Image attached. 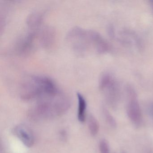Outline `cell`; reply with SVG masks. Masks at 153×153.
I'll return each instance as SVG.
<instances>
[{
    "instance_id": "obj_1",
    "label": "cell",
    "mask_w": 153,
    "mask_h": 153,
    "mask_svg": "<svg viewBox=\"0 0 153 153\" xmlns=\"http://www.w3.org/2000/svg\"><path fill=\"white\" fill-rule=\"evenodd\" d=\"M66 40L72 50L81 55L91 51L103 53L109 49L108 45L98 33L80 27L71 28L67 33Z\"/></svg>"
},
{
    "instance_id": "obj_2",
    "label": "cell",
    "mask_w": 153,
    "mask_h": 153,
    "mask_svg": "<svg viewBox=\"0 0 153 153\" xmlns=\"http://www.w3.org/2000/svg\"><path fill=\"white\" fill-rule=\"evenodd\" d=\"M71 105L69 97L59 91L54 95L39 99L35 106L29 111L28 115L34 120L52 119L64 114Z\"/></svg>"
},
{
    "instance_id": "obj_3",
    "label": "cell",
    "mask_w": 153,
    "mask_h": 153,
    "mask_svg": "<svg viewBox=\"0 0 153 153\" xmlns=\"http://www.w3.org/2000/svg\"><path fill=\"white\" fill-rule=\"evenodd\" d=\"M21 99L29 101L42 99L58 94L59 91L53 80L48 77L33 75L23 80L19 86Z\"/></svg>"
},
{
    "instance_id": "obj_4",
    "label": "cell",
    "mask_w": 153,
    "mask_h": 153,
    "mask_svg": "<svg viewBox=\"0 0 153 153\" xmlns=\"http://www.w3.org/2000/svg\"><path fill=\"white\" fill-rule=\"evenodd\" d=\"M34 29L22 36L16 43L15 50L21 55H26L34 51L37 44L42 45L41 31Z\"/></svg>"
},
{
    "instance_id": "obj_5",
    "label": "cell",
    "mask_w": 153,
    "mask_h": 153,
    "mask_svg": "<svg viewBox=\"0 0 153 153\" xmlns=\"http://www.w3.org/2000/svg\"><path fill=\"white\" fill-rule=\"evenodd\" d=\"M129 101L127 105V114L131 122L136 127L141 125L142 115L141 109L137 100V96L134 90L128 89Z\"/></svg>"
},
{
    "instance_id": "obj_6",
    "label": "cell",
    "mask_w": 153,
    "mask_h": 153,
    "mask_svg": "<svg viewBox=\"0 0 153 153\" xmlns=\"http://www.w3.org/2000/svg\"><path fill=\"white\" fill-rule=\"evenodd\" d=\"M12 132L27 147H32L34 144V135L32 130L26 125H16L13 128Z\"/></svg>"
},
{
    "instance_id": "obj_7",
    "label": "cell",
    "mask_w": 153,
    "mask_h": 153,
    "mask_svg": "<svg viewBox=\"0 0 153 153\" xmlns=\"http://www.w3.org/2000/svg\"><path fill=\"white\" fill-rule=\"evenodd\" d=\"M44 11L36 10L29 14L27 19V24L33 30L38 29L41 27L44 18Z\"/></svg>"
},
{
    "instance_id": "obj_8",
    "label": "cell",
    "mask_w": 153,
    "mask_h": 153,
    "mask_svg": "<svg viewBox=\"0 0 153 153\" xmlns=\"http://www.w3.org/2000/svg\"><path fill=\"white\" fill-rule=\"evenodd\" d=\"M78 100L77 118L80 123L85 122L86 118L87 102L80 93H77Z\"/></svg>"
},
{
    "instance_id": "obj_9",
    "label": "cell",
    "mask_w": 153,
    "mask_h": 153,
    "mask_svg": "<svg viewBox=\"0 0 153 153\" xmlns=\"http://www.w3.org/2000/svg\"><path fill=\"white\" fill-rule=\"evenodd\" d=\"M88 124L90 134L92 136L97 135L99 130V123L94 115L90 114L88 116Z\"/></svg>"
},
{
    "instance_id": "obj_10",
    "label": "cell",
    "mask_w": 153,
    "mask_h": 153,
    "mask_svg": "<svg viewBox=\"0 0 153 153\" xmlns=\"http://www.w3.org/2000/svg\"><path fill=\"white\" fill-rule=\"evenodd\" d=\"M103 111V112L104 115L105 120H106V121L107 122L108 124L110 125V126L112 128H115L116 127L117 123H116V121H115V120L113 116L110 114L109 111L105 108H104Z\"/></svg>"
},
{
    "instance_id": "obj_11",
    "label": "cell",
    "mask_w": 153,
    "mask_h": 153,
    "mask_svg": "<svg viewBox=\"0 0 153 153\" xmlns=\"http://www.w3.org/2000/svg\"><path fill=\"white\" fill-rule=\"evenodd\" d=\"M99 148L100 153H110L109 144L105 140L102 139L100 141Z\"/></svg>"
},
{
    "instance_id": "obj_12",
    "label": "cell",
    "mask_w": 153,
    "mask_h": 153,
    "mask_svg": "<svg viewBox=\"0 0 153 153\" xmlns=\"http://www.w3.org/2000/svg\"><path fill=\"white\" fill-rule=\"evenodd\" d=\"M59 137L62 141H66L68 139V133L65 130H62L59 132Z\"/></svg>"
},
{
    "instance_id": "obj_13",
    "label": "cell",
    "mask_w": 153,
    "mask_h": 153,
    "mask_svg": "<svg viewBox=\"0 0 153 153\" xmlns=\"http://www.w3.org/2000/svg\"><path fill=\"white\" fill-rule=\"evenodd\" d=\"M148 111L149 115L153 120V102L149 106Z\"/></svg>"
},
{
    "instance_id": "obj_14",
    "label": "cell",
    "mask_w": 153,
    "mask_h": 153,
    "mask_svg": "<svg viewBox=\"0 0 153 153\" xmlns=\"http://www.w3.org/2000/svg\"><path fill=\"white\" fill-rule=\"evenodd\" d=\"M120 153H125V152H124V151H122V152H121Z\"/></svg>"
}]
</instances>
